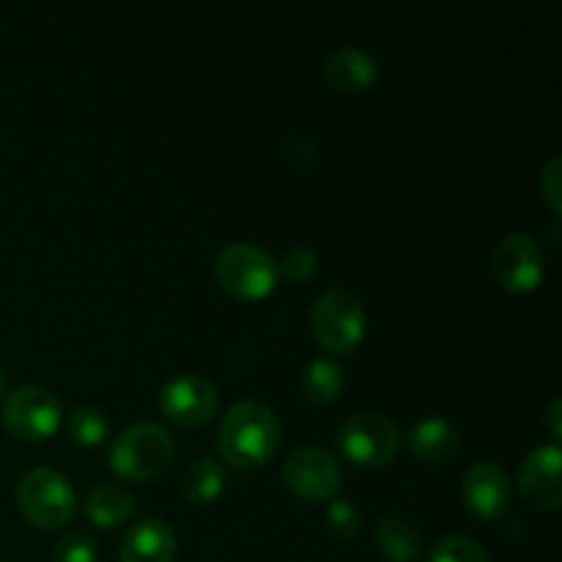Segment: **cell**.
Returning <instances> with one entry per match:
<instances>
[{
  "mask_svg": "<svg viewBox=\"0 0 562 562\" xmlns=\"http://www.w3.org/2000/svg\"><path fill=\"white\" fill-rule=\"evenodd\" d=\"M280 445V423L267 404L256 398L239 401L225 412L217 431V448L228 464L239 470L263 467Z\"/></svg>",
  "mask_w": 562,
  "mask_h": 562,
  "instance_id": "1",
  "label": "cell"
},
{
  "mask_svg": "<svg viewBox=\"0 0 562 562\" xmlns=\"http://www.w3.org/2000/svg\"><path fill=\"white\" fill-rule=\"evenodd\" d=\"M173 437L157 423H137L119 434L110 448V464L126 481H151L173 461Z\"/></svg>",
  "mask_w": 562,
  "mask_h": 562,
  "instance_id": "2",
  "label": "cell"
},
{
  "mask_svg": "<svg viewBox=\"0 0 562 562\" xmlns=\"http://www.w3.org/2000/svg\"><path fill=\"white\" fill-rule=\"evenodd\" d=\"M311 327L318 344L333 355H349L366 338V311L362 302L346 289H329L316 300Z\"/></svg>",
  "mask_w": 562,
  "mask_h": 562,
  "instance_id": "3",
  "label": "cell"
},
{
  "mask_svg": "<svg viewBox=\"0 0 562 562\" xmlns=\"http://www.w3.org/2000/svg\"><path fill=\"white\" fill-rule=\"evenodd\" d=\"M16 503L33 525L53 530L71 519L77 508V494L69 477L60 475L58 470L36 467L22 475L20 486H16Z\"/></svg>",
  "mask_w": 562,
  "mask_h": 562,
  "instance_id": "4",
  "label": "cell"
},
{
  "mask_svg": "<svg viewBox=\"0 0 562 562\" xmlns=\"http://www.w3.org/2000/svg\"><path fill=\"white\" fill-rule=\"evenodd\" d=\"M398 426L376 412L351 415L338 434V445L346 459L357 467H368V470L390 464L398 453Z\"/></svg>",
  "mask_w": 562,
  "mask_h": 562,
  "instance_id": "5",
  "label": "cell"
},
{
  "mask_svg": "<svg viewBox=\"0 0 562 562\" xmlns=\"http://www.w3.org/2000/svg\"><path fill=\"white\" fill-rule=\"evenodd\" d=\"M217 278L225 291L241 300H261L274 289V261L250 241L225 245L217 256Z\"/></svg>",
  "mask_w": 562,
  "mask_h": 562,
  "instance_id": "6",
  "label": "cell"
},
{
  "mask_svg": "<svg viewBox=\"0 0 562 562\" xmlns=\"http://www.w3.org/2000/svg\"><path fill=\"white\" fill-rule=\"evenodd\" d=\"M3 423L14 437L38 442L58 431L60 404L47 387L22 384L3 401Z\"/></svg>",
  "mask_w": 562,
  "mask_h": 562,
  "instance_id": "7",
  "label": "cell"
},
{
  "mask_svg": "<svg viewBox=\"0 0 562 562\" xmlns=\"http://www.w3.org/2000/svg\"><path fill=\"white\" fill-rule=\"evenodd\" d=\"M494 278L514 294L536 291L543 280V252L525 231L505 234L492 252Z\"/></svg>",
  "mask_w": 562,
  "mask_h": 562,
  "instance_id": "8",
  "label": "cell"
},
{
  "mask_svg": "<svg viewBox=\"0 0 562 562\" xmlns=\"http://www.w3.org/2000/svg\"><path fill=\"white\" fill-rule=\"evenodd\" d=\"M159 406L176 426H203L217 412V387L198 373H179L165 382Z\"/></svg>",
  "mask_w": 562,
  "mask_h": 562,
  "instance_id": "9",
  "label": "cell"
},
{
  "mask_svg": "<svg viewBox=\"0 0 562 562\" xmlns=\"http://www.w3.org/2000/svg\"><path fill=\"white\" fill-rule=\"evenodd\" d=\"M283 481L302 499H329L340 486V467L327 450L307 445L285 459Z\"/></svg>",
  "mask_w": 562,
  "mask_h": 562,
  "instance_id": "10",
  "label": "cell"
},
{
  "mask_svg": "<svg viewBox=\"0 0 562 562\" xmlns=\"http://www.w3.org/2000/svg\"><path fill=\"white\" fill-rule=\"evenodd\" d=\"M562 450L558 445H543L536 448L525 459L519 472V488L532 508L558 510L562 503V483H560Z\"/></svg>",
  "mask_w": 562,
  "mask_h": 562,
  "instance_id": "11",
  "label": "cell"
},
{
  "mask_svg": "<svg viewBox=\"0 0 562 562\" xmlns=\"http://www.w3.org/2000/svg\"><path fill=\"white\" fill-rule=\"evenodd\" d=\"M461 494H464V503L472 514L481 516V519H494L508 508L510 481L503 467L494 464V461H475L464 472Z\"/></svg>",
  "mask_w": 562,
  "mask_h": 562,
  "instance_id": "12",
  "label": "cell"
},
{
  "mask_svg": "<svg viewBox=\"0 0 562 562\" xmlns=\"http://www.w3.org/2000/svg\"><path fill=\"white\" fill-rule=\"evenodd\" d=\"M324 77L333 88L346 93H362L379 80V64L371 53L360 47H338L324 58Z\"/></svg>",
  "mask_w": 562,
  "mask_h": 562,
  "instance_id": "13",
  "label": "cell"
},
{
  "mask_svg": "<svg viewBox=\"0 0 562 562\" xmlns=\"http://www.w3.org/2000/svg\"><path fill=\"white\" fill-rule=\"evenodd\" d=\"M176 532L162 519H143L126 530L121 562H173Z\"/></svg>",
  "mask_w": 562,
  "mask_h": 562,
  "instance_id": "14",
  "label": "cell"
},
{
  "mask_svg": "<svg viewBox=\"0 0 562 562\" xmlns=\"http://www.w3.org/2000/svg\"><path fill=\"white\" fill-rule=\"evenodd\" d=\"M459 450V431L448 417H423L409 431V453L420 464H442Z\"/></svg>",
  "mask_w": 562,
  "mask_h": 562,
  "instance_id": "15",
  "label": "cell"
},
{
  "mask_svg": "<svg viewBox=\"0 0 562 562\" xmlns=\"http://www.w3.org/2000/svg\"><path fill=\"white\" fill-rule=\"evenodd\" d=\"M82 508L97 527H115L135 514V497L113 483H99L86 494Z\"/></svg>",
  "mask_w": 562,
  "mask_h": 562,
  "instance_id": "16",
  "label": "cell"
},
{
  "mask_svg": "<svg viewBox=\"0 0 562 562\" xmlns=\"http://www.w3.org/2000/svg\"><path fill=\"white\" fill-rule=\"evenodd\" d=\"M376 547L384 560L412 562L420 554V532L401 516H387L376 525Z\"/></svg>",
  "mask_w": 562,
  "mask_h": 562,
  "instance_id": "17",
  "label": "cell"
},
{
  "mask_svg": "<svg viewBox=\"0 0 562 562\" xmlns=\"http://www.w3.org/2000/svg\"><path fill=\"white\" fill-rule=\"evenodd\" d=\"M300 387L307 404H333L344 390V368L329 357H316L302 371Z\"/></svg>",
  "mask_w": 562,
  "mask_h": 562,
  "instance_id": "18",
  "label": "cell"
},
{
  "mask_svg": "<svg viewBox=\"0 0 562 562\" xmlns=\"http://www.w3.org/2000/svg\"><path fill=\"white\" fill-rule=\"evenodd\" d=\"M225 486V470L220 461L212 459H198L195 464L187 467L184 472V497L190 503L203 505V503H212L223 494Z\"/></svg>",
  "mask_w": 562,
  "mask_h": 562,
  "instance_id": "19",
  "label": "cell"
},
{
  "mask_svg": "<svg viewBox=\"0 0 562 562\" xmlns=\"http://www.w3.org/2000/svg\"><path fill=\"white\" fill-rule=\"evenodd\" d=\"M66 426H69V437L86 448H97L108 439V417L93 406H80V409L71 412Z\"/></svg>",
  "mask_w": 562,
  "mask_h": 562,
  "instance_id": "20",
  "label": "cell"
},
{
  "mask_svg": "<svg viewBox=\"0 0 562 562\" xmlns=\"http://www.w3.org/2000/svg\"><path fill=\"white\" fill-rule=\"evenodd\" d=\"M428 562H492L488 552L467 536H445L428 552Z\"/></svg>",
  "mask_w": 562,
  "mask_h": 562,
  "instance_id": "21",
  "label": "cell"
},
{
  "mask_svg": "<svg viewBox=\"0 0 562 562\" xmlns=\"http://www.w3.org/2000/svg\"><path fill=\"white\" fill-rule=\"evenodd\" d=\"M327 525L335 536L344 538V541H351L360 532V510H357V505L351 499L333 497L327 505Z\"/></svg>",
  "mask_w": 562,
  "mask_h": 562,
  "instance_id": "22",
  "label": "cell"
},
{
  "mask_svg": "<svg viewBox=\"0 0 562 562\" xmlns=\"http://www.w3.org/2000/svg\"><path fill=\"white\" fill-rule=\"evenodd\" d=\"M316 267H318L316 252L307 250V247H291V250H285L283 256H280V261L274 263L278 274H283V278L291 280V283H302V280H307L313 272H316Z\"/></svg>",
  "mask_w": 562,
  "mask_h": 562,
  "instance_id": "23",
  "label": "cell"
},
{
  "mask_svg": "<svg viewBox=\"0 0 562 562\" xmlns=\"http://www.w3.org/2000/svg\"><path fill=\"white\" fill-rule=\"evenodd\" d=\"M55 562H97V547L86 532H66L58 543H55Z\"/></svg>",
  "mask_w": 562,
  "mask_h": 562,
  "instance_id": "24",
  "label": "cell"
},
{
  "mask_svg": "<svg viewBox=\"0 0 562 562\" xmlns=\"http://www.w3.org/2000/svg\"><path fill=\"white\" fill-rule=\"evenodd\" d=\"M560 179H562V157H560V154H554V157H549V162L543 165V173H541L543 198H547L549 209H552L554 214H560V209H562V203H560Z\"/></svg>",
  "mask_w": 562,
  "mask_h": 562,
  "instance_id": "25",
  "label": "cell"
},
{
  "mask_svg": "<svg viewBox=\"0 0 562 562\" xmlns=\"http://www.w3.org/2000/svg\"><path fill=\"white\" fill-rule=\"evenodd\" d=\"M560 412H562V401L554 398L552 404H549V412H547V426H549V434H552L554 439L562 437V417H560Z\"/></svg>",
  "mask_w": 562,
  "mask_h": 562,
  "instance_id": "26",
  "label": "cell"
},
{
  "mask_svg": "<svg viewBox=\"0 0 562 562\" xmlns=\"http://www.w3.org/2000/svg\"><path fill=\"white\" fill-rule=\"evenodd\" d=\"M5 390H9V373H5V368L0 366V395H5Z\"/></svg>",
  "mask_w": 562,
  "mask_h": 562,
  "instance_id": "27",
  "label": "cell"
}]
</instances>
